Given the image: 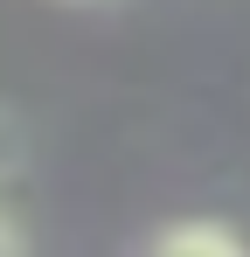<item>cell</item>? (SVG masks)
I'll use <instances>...</instances> for the list:
<instances>
[{
	"label": "cell",
	"instance_id": "3957f363",
	"mask_svg": "<svg viewBox=\"0 0 250 257\" xmlns=\"http://www.w3.org/2000/svg\"><path fill=\"white\" fill-rule=\"evenodd\" d=\"M0 257H28V236H21V222L0 209Z\"/></svg>",
	"mask_w": 250,
	"mask_h": 257
},
{
	"label": "cell",
	"instance_id": "7a4b0ae2",
	"mask_svg": "<svg viewBox=\"0 0 250 257\" xmlns=\"http://www.w3.org/2000/svg\"><path fill=\"white\" fill-rule=\"evenodd\" d=\"M21 167H28V118H21L14 104H0V188Z\"/></svg>",
	"mask_w": 250,
	"mask_h": 257
},
{
	"label": "cell",
	"instance_id": "6da1fadb",
	"mask_svg": "<svg viewBox=\"0 0 250 257\" xmlns=\"http://www.w3.org/2000/svg\"><path fill=\"white\" fill-rule=\"evenodd\" d=\"M139 257H250V243H243V229H229L215 215H181V222L153 229V243Z\"/></svg>",
	"mask_w": 250,
	"mask_h": 257
}]
</instances>
